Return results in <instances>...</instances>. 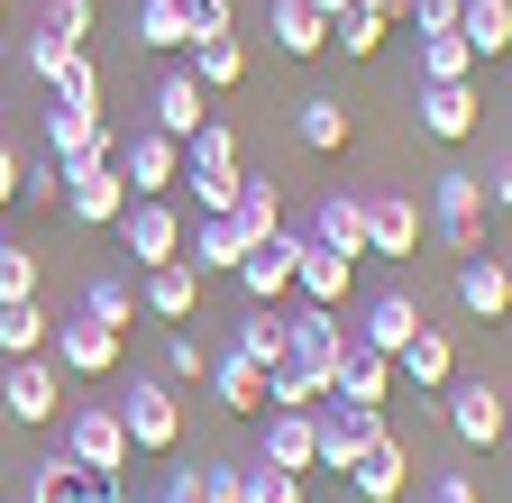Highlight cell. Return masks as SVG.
I'll return each mask as SVG.
<instances>
[{"label":"cell","mask_w":512,"mask_h":503,"mask_svg":"<svg viewBox=\"0 0 512 503\" xmlns=\"http://www.w3.org/2000/svg\"><path fill=\"white\" fill-rule=\"evenodd\" d=\"M266 467H284V476H311L320 458H311V412H266Z\"/></svg>","instance_id":"cell-32"},{"label":"cell","mask_w":512,"mask_h":503,"mask_svg":"<svg viewBox=\"0 0 512 503\" xmlns=\"http://www.w3.org/2000/svg\"><path fill=\"white\" fill-rule=\"evenodd\" d=\"M293 257H302V229L256 238L247 257H238V293H247V302H284V293H293Z\"/></svg>","instance_id":"cell-14"},{"label":"cell","mask_w":512,"mask_h":503,"mask_svg":"<svg viewBox=\"0 0 512 503\" xmlns=\"http://www.w3.org/2000/svg\"><path fill=\"white\" fill-rule=\"evenodd\" d=\"M64 55H74V46H64V37H37V28H28V74H37V83H46L55 65H64Z\"/></svg>","instance_id":"cell-51"},{"label":"cell","mask_w":512,"mask_h":503,"mask_svg":"<svg viewBox=\"0 0 512 503\" xmlns=\"http://www.w3.org/2000/svg\"><path fill=\"white\" fill-rule=\"evenodd\" d=\"M46 92H55L64 110H101V92H110V83H101V65H92V55L74 46V55H64V65L46 74Z\"/></svg>","instance_id":"cell-36"},{"label":"cell","mask_w":512,"mask_h":503,"mask_svg":"<svg viewBox=\"0 0 512 503\" xmlns=\"http://www.w3.org/2000/svg\"><path fill=\"white\" fill-rule=\"evenodd\" d=\"M119 430H128V449H138V458H174L183 403H174L165 375H128V385H119Z\"/></svg>","instance_id":"cell-1"},{"label":"cell","mask_w":512,"mask_h":503,"mask_svg":"<svg viewBox=\"0 0 512 503\" xmlns=\"http://www.w3.org/2000/svg\"><path fill=\"white\" fill-rule=\"evenodd\" d=\"M64 211H74L83 229H110V220L128 211V183H119V165H110V156L64 165Z\"/></svg>","instance_id":"cell-8"},{"label":"cell","mask_w":512,"mask_h":503,"mask_svg":"<svg viewBox=\"0 0 512 503\" xmlns=\"http://www.w3.org/2000/svg\"><path fill=\"white\" fill-rule=\"evenodd\" d=\"M412 110H421V129H430L439 147H467V138H476V119H485L476 83H421V92H412Z\"/></svg>","instance_id":"cell-13"},{"label":"cell","mask_w":512,"mask_h":503,"mask_svg":"<svg viewBox=\"0 0 512 503\" xmlns=\"http://www.w3.org/2000/svg\"><path fill=\"white\" fill-rule=\"evenodd\" d=\"M156 375H165V385H202V375H211V348L192 339V321L165 330V366H156Z\"/></svg>","instance_id":"cell-41"},{"label":"cell","mask_w":512,"mask_h":503,"mask_svg":"<svg viewBox=\"0 0 512 503\" xmlns=\"http://www.w3.org/2000/svg\"><path fill=\"white\" fill-rule=\"evenodd\" d=\"M202 385L220 394V412H238V421H266V366H256V357H211V375H202Z\"/></svg>","instance_id":"cell-20"},{"label":"cell","mask_w":512,"mask_h":503,"mask_svg":"<svg viewBox=\"0 0 512 503\" xmlns=\"http://www.w3.org/2000/svg\"><path fill=\"white\" fill-rule=\"evenodd\" d=\"M348 10H375L384 28H403V19H412V0H348Z\"/></svg>","instance_id":"cell-56"},{"label":"cell","mask_w":512,"mask_h":503,"mask_svg":"<svg viewBox=\"0 0 512 503\" xmlns=\"http://www.w3.org/2000/svg\"><path fill=\"white\" fill-rule=\"evenodd\" d=\"M183 247H192V266H202V275H238V257H247L256 238H247L229 211H202V220L183 229Z\"/></svg>","instance_id":"cell-22"},{"label":"cell","mask_w":512,"mask_h":503,"mask_svg":"<svg viewBox=\"0 0 512 503\" xmlns=\"http://www.w3.org/2000/svg\"><path fill=\"white\" fill-rule=\"evenodd\" d=\"M238 357H256V366H275V357H284V311H275V302H247V321H238Z\"/></svg>","instance_id":"cell-40"},{"label":"cell","mask_w":512,"mask_h":503,"mask_svg":"<svg viewBox=\"0 0 512 503\" xmlns=\"http://www.w3.org/2000/svg\"><path fill=\"white\" fill-rule=\"evenodd\" d=\"M247 503H302V476H284V467L256 458V467H247Z\"/></svg>","instance_id":"cell-46"},{"label":"cell","mask_w":512,"mask_h":503,"mask_svg":"<svg viewBox=\"0 0 512 503\" xmlns=\"http://www.w3.org/2000/svg\"><path fill=\"white\" fill-rule=\"evenodd\" d=\"M320 403H330V385H320L302 357H275L266 366V412H320Z\"/></svg>","instance_id":"cell-30"},{"label":"cell","mask_w":512,"mask_h":503,"mask_svg":"<svg viewBox=\"0 0 512 503\" xmlns=\"http://www.w3.org/2000/svg\"><path fill=\"white\" fill-rule=\"evenodd\" d=\"M311 238L330 247V257H366V193H330L311 211Z\"/></svg>","instance_id":"cell-27"},{"label":"cell","mask_w":512,"mask_h":503,"mask_svg":"<svg viewBox=\"0 0 512 503\" xmlns=\"http://www.w3.org/2000/svg\"><path fill=\"white\" fill-rule=\"evenodd\" d=\"M348 339L357 330H339V311H320V302H302V311H284V357H302L320 385H330V366L348 357Z\"/></svg>","instance_id":"cell-11"},{"label":"cell","mask_w":512,"mask_h":503,"mask_svg":"<svg viewBox=\"0 0 512 503\" xmlns=\"http://www.w3.org/2000/svg\"><path fill=\"white\" fill-rule=\"evenodd\" d=\"M64 503H128V485H119V476H74V494H64Z\"/></svg>","instance_id":"cell-52"},{"label":"cell","mask_w":512,"mask_h":503,"mask_svg":"<svg viewBox=\"0 0 512 503\" xmlns=\"http://www.w3.org/2000/svg\"><path fill=\"white\" fill-rule=\"evenodd\" d=\"M0 412L28 421V430L64 421V366L55 357H10V366H0Z\"/></svg>","instance_id":"cell-6"},{"label":"cell","mask_w":512,"mask_h":503,"mask_svg":"<svg viewBox=\"0 0 512 503\" xmlns=\"http://www.w3.org/2000/svg\"><path fill=\"white\" fill-rule=\"evenodd\" d=\"M74 476H83L74 458H64V449H46V458L28 467V503H64V494H74Z\"/></svg>","instance_id":"cell-45"},{"label":"cell","mask_w":512,"mask_h":503,"mask_svg":"<svg viewBox=\"0 0 512 503\" xmlns=\"http://www.w3.org/2000/svg\"><path fill=\"white\" fill-rule=\"evenodd\" d=\"M430 220H439V238L458 247V257H476V247H485V174L439 165L430 174Z\"/></svg>","instance_id":"cell-4"},{"label":"cell","mask_w":512,"mask_h":503,"mask_svg":"<svg viewBox=\"0 0 512 503\" xmlns=\"http://www.w3.org/2000/svg\"><path fill=\"white\" fill-rule=\"evenodd\" d=\"M394 375H412V394H448V385H458V348H448V330H412V348L394 357Z\"/></svg>","instance_id":"cell-24"},{"label":"cell","mask_w":512,"mask_h":503,"mask_svg":"<svg viewBox=\"0 0 512 503\" xmlns=\"http://www.w3.org/2000/svg\"><path fill=\"white\" fill-rule=\"evenodd\" d=\"M0 28H10V0H0Z\"/></svg>","instance_id":"cell-58"},{"label":"cell","mask_w":512,"mask_h":503,"mask_svg":"<svg viewBox=\"0 0 512 503\" xmlns=\"http://www.w3.org/2000/svg\"><path fill=\"white\" fill-rule=\"evenodd\" d=\"M183 55H192V83H202V92H229V83L247 74V46H238V37H192Z\"/></svg>","instance_id":"cell-34"},{"label":"cell","mask_w":512,"mask_h":503,"mask_svg":"<svg viewBox=\"0 0 512 503\" xmlns=\"http://www.w3.org/2000/svg\"><path fill=\"white\" fill-rule=\"evenodd\" d=\"M348 129H357V119H348V101H330V92H311V101L293 110V138H302L311 156H339V147H348Z\"/></svg>","instance_id":"cell-29"},{"label":"cell","mask_w":512,"mask_h":503,"mask_svg":"<svg viewBox=\"0 0 512 503\" xmlns=\"http://www.w3.org/2000/svg\"><path fill=\"white\" fill-rule=\"evenodd\" d=\"M19 202H64V165H55V156H28V174H19Z\"/></svg>","instance_id":"cell-47"},{"label":"cell","mask_w":512,"mask_h":503,"mask_svg":"<svg viewBox=\"0 0 512 503\" xmlns=\"http://www.w3.org/2000/svg\"><path fill=\"white\" fill-rule=\"evenodd\" d=\"M92 10H101V0H37V37L83 46V37H92Z\"/></svg>","instance_id":"cell-44"},{"label":"cell","mask_w":512,"mask_h":503,"mask_svg":"<svg viewBox=\"0 0 512 503\" xmlns=\"http://www.w3.org/2000/svg\"><path fill=\"white\" fill-rule=\"evenodd\" d=\"M394 394V357H375L366 339H348V357L330 366V403H384Z\"/></svg>","instance_id":"cell-23"},{"label":"cell","mask_w":512,"mask_h":503,"mask_svg":"<svg viewBox=\"0 0 512 503\" xmlns=\"http://www.w3.org/2000/svg\"><path fill=\"white\" fill-rule=\"evenodd\" d=\"M202 119H211V92L192 83V74H165V83H156V110H147V129H165V138L183 147L192 129H202Z\"/></svg>","instance_id":"cell-26"},{"label":"cell","mask_w":512,"mask_h":503,"mask_svg":"<svg viewBox=\"0 0 512 503\" xmlns=\"http://www.w3.org/2000/svg\"><path fill=\"white\" fill-rule=\"evenodd\" d=\"M458 302H467V321H512V257H458Z\"/></svg>","instance_id":"cell-17"},{"label":"cell","mask_w":512,"mask_h":503,"mask_svg":"<svg viewBox=\"0 0 512 503\" xmlns=\"http://www.w3.org/2000/svg\"><path fill=\"white\" fill-rule=\"evenodd\" d=\"M238 138L220 129V119H202V129L183 138V183H192V211H229L238 202Z\"/></svg>","instance_id":"cell-2"},{"label":"cell","mask_w":512,"mask_h":503,"mask_svg":"<svg viewBox=\"0 0 512 503\" xmlns=\"http://www.w3.org/2000/svg\"><path fill=\"white\" fill-rule=\"evenodd\" d=\"M348 284H357V257H330L311 229H302V257H293V293L302 302H320V311H339L348 302Z\"/></svg>","instance_id":"cell-18"},{"label":"cell","mask_w":512,"mask_h":503,"mask_svg":"<svg viewBox=\"0 0 512 503\" xmlns=\"http://www.w3.org/2000/svg\"><path fill=\"white\" fill-rule=\"evenodd\" d=\"M83 321H110V330H128V321H138V293H128L119 275H92V284H83Z\"/></svg>","instance_id":"cell-43"},{"label":"cell","mask_w":512,"mask_h":503,"mask_svg":"<svg viewBox=\"0 0 512 503\" xmlns=\"http://www.w3.org/2000/svg\"><path fill=\"white\" fill-rule=\"evenodd\" d=\"M421 83H476V55H467L458 28H448V37H421Z\"/></svg>","instance_id":"cell-39"},{"label":"cell","mask_w":512,"mask_h":503,"mask_svg":"<svg viewBox=\"0 0 512 503\" xmlns=\"http://www.w3.org/2000/svg\"><path fill=\"white\" fill-rule=\"evenodd\" d=\"M266 28H275L284 55H320V46H330V19H320L311 0H266Z\"/></svg>","instance_id":"cell-31"},{"label":"cell","mask_w":512,"mask_h":503,"mask_svg":"<svg viewBox=\"0 0 512 503\" xmlns=\"http://www.w3.org/2000/svg\"><path fill=\"white\" fill-rule=\"evenodd\" d=\"M138 311H156L165 330H174V321H192V311H202V266H192V257H174V266H147V293H138Z\"/></svg>","instance_id":"cell-19"},{"label":"cell","mask_w":512,"mask_h":503,"mask_svg":"<svg viewBox=\"0 0 512 503\" xmlns=\"http://www.w3.org/2000/svg\"><path fill=\"white\" fill-rule=\"evenodd\" d=\"M64 458L83 476H128V430H119V403H64Z\"/></svg>","instance_id":"cell-3"},{"label":"cell","mask_w":512,"mask_h":503,"mask_svg":"<svg viewBox=\"0 0 512 503\" xmlns=\"http://www.w3.org/2000/svg\"><path fill=\"white\" fill-rule=\"evenodd\" d=\"M348 485H357V503H403V494H412V449H403L394 430L366 439V458L348 467Z\"/></svg>","instance_id":"cell-15"},{"label":"cell","mask_w":512,"mask_h":503,"mask_svg":"<svg viewBox=\"0 0 512 503\" xmlns=\"http://www.w3.org/2000/svg\"><path fill=\"white\" fill-rule=\"evenodd\" d=\"M485 211H512V156H503V165L485 174Z\"/></svg>","instance_id":"cell-54"},{"label":"cell","mask_w":512,"mask_h":503,"mask_svg":"<svg viewBox=\"0 0 512 503\" xmlns=\"http://www.w3.org/2000/svg\"><path fill=\"white\" fill-rule=\"evenodd\" d=\"M138 46H156V55H183V46H192L183 0H138Z\"/></svg>","instance_id":"cell-37"},{"label":"cell","mask_w":512,"mask_h":503,"mask_svg":"<svg viewBox=\"0 0 512 503\" xmlns=\"http://www.w3.org/2000/svg\"><path fill=\"white\" fill-rule=\"evenodd\" d=\"M384 37H394V28H384L375 10H339V19H330V46L348 55V65H366V55H375Z\"/></svg>","instance_id":"cell-42"},{"label":"cell","mask_w":512,"mask_h":503,"mask_svg":"<svg viewBox=\"0 0 512 503\" xmlns=\"http://www.w3.org/2000/svg\"><path fill=\"white\" fill-rule=\"evenodd\" d=\"M202 476V503H247V467H192Z\"/></svg>","instance_id":"cell-48"},{"label":"cell","mask_w":512,"mask_h":503,"mask_svg":"<svg viewBox=\"0 0 512 503\" xmlns=\"http://www.w3.org/2000/svg\"><path fill=\"white\" fill-rule=\"evenodd\" d=\"M119 339L128 330H110V321H55V339H46V357L64 366V375H119Z\"/></svg>","instance_id":"cell-10"},{"label":"cell","mask_w":512,"mask_h":503,"mask_svg":"<svg viewBox=\"0 0 512 503\" xmlns=\"http://www.w3.org/2000/svg\"><path fill=\"white\" fill-rule=\"evenodd\" d=\"M183 19H192V37H229V28H238L229 0H183Z\"/></svg>","instance_id":"cell-49"},{"label":"cell","mask_w":512,"mask_h":503,"mask_svg":"<svg viewBox=\"0 0 512 503\" xmlns=\"http://www.w3.org/2000/svg\"><path fill=\"white\" fill-rule=\"evenodd\" d=\"M19 174H28V156H19L10 138H0V211H10V202H19Z\"/></svg>","instance_id":"cell-53"},{"label":"cell","mask_w":512,"mask_h":503,"mask_svg":"<svg viewBox=\"0 0 512 503\" xmlns=\"http://www.w3.org/2000/svg\"><path fill=\"white\" fill-rule=\"evenodd\" d=\"M503 439H512V421H503Z\"/></svg>","instance_id":"cell-59"},{"label":"cell","mask_w":512,"mask_h":503,"mask_svg":"<svg viewBox=\"0 0 512 503\" xmlns=\"http://www.w3.org/2000/svg\"><path fill=\"white\" fill-rule=\"evenodd\" d=\"M46 156L55 165H83V156H110L119 165V129H110V110H46Z\"/></svg>","instance_id":"cell-12"},{"label":"cell","mask_w":512,"mask_h":503,"mask_svg":"<svg viewBox=\"0 0 512 503\" xmlns=\"http://www.w3.org/2000/svg\"><path fill=\"white\" fill-rule=\"evenodd\" d=\"M229 220H238L247 238H275V229H284V193H275V174H238V202H229Z\"/></svg>","instance_id":"cell-33"},{"label":"cell","mask_w":512,"mask_h":503,"mask_svg":"<svg viewBox=\"0 0 512 503\" xmlns=\"http://www.w3.org/2000/svg\"><path fill=\"white\" fill-rule=\"evenodd\" d=\"M119 183H128V202H174V183H183V147H174L165 129L119 138Z\"/></svg>","instance_id":"cell-7"},{"label":"cell","mask_w":512,"mask_h":503,"mask_svg":"<svg viewBox=\"0 0 512 503\" xmlns=\"http://www.w3.org/2000/svg\"><path fill=\"white\" fill-rule=\"evenodd\" d=\"M46 293V257L19 238H0V302H37Z\"/></svg>","instance_id":"cell-38"},{"label":"cell","mask_w":512,"mask_h":503,"mask_svg":"<svg viewBox=\"0 0 512 503\" xmlns=\"http://www.w3.org/2000/svg\"><path fill=\"white\" fill-rule=\"evenodd\" d=\"M412 330H421V302H412V293H375V302H366V321H357V339H366L375 357H403Z\"/></svg>","instance_id":"cell-25"},{"label":"cell","mask_w":512,"mask_h":503,"mask_svg":"<svg viewBox=\"0 0 512 503\" xmlns=\"http://www.w3.org/2000/svg\"><path fill=\"white\" fill-rule=\"evenodd\" d=\"M458 28V0H412V37H448Z\"/></svg>","instance_id":"cell-50"},{"label":"cell","mask_w":512,"mask_h":503,"mask_svg":"<svg viewBox=\"0 0 512 503\" xmlns=\"http://www.w3.org/2000/svg\"><path fill=\"white\" fill-rule=\"evenodd\" d=\"M430 503H485V494H476V476H439V485H430Z\"/></svg>","instance_id":"cell-55"},{"label":"cell","mask_w":512,"mask_h":503,"mask_svg":"<svg viewBox=\"0 0 512 503\" xmlns=\"http://www.w3.org/2000/svg\"><path fill=\"white\" fill-rule=\"evenodd\" d=\"M110 229H119V247H128L138 266H174V257H183V211H174V202H128Z\"/></svg>","instance_id":"cell-9"},{"label":"cell","mask_w":512,"mask_h":503,"mask_svg":"<svg viewBox=\"0 0 512 503\" xmlns=\"http://www.w3.org/2000/svg\"><path fill=\"white\" fill-rule=\"evenodd\" d=\"M311 10H320V19H339V10H348V0H311Z\"/></svg>","instance_id":"cell-57"},{"label":"cell","mask_w":512,"mask_h":503,"mask_svg":"<svg viewBox=\"0 0 512 503\" xmlns=\"http://www.w3.org/2000/svg\"><path fill=\"white\" fill-rule=\"evenodd\" d=\"M458 37L476 65H494V55H512V0H458Z\"/></svg>","instance_id":"cell-28"},{"label":"cell","mask_w":512,"mask_h":503,"mask_svg":"<svg viewBox=\"0 0 512 503\" xmlns=\"http://www.w3.org/2000/svg\"><path fill=\"white\" fill-rule=\"evenodd\" d=\"M421 247V211L403 193H366V257H412Z\"/></svg>","instance_id":"cell-21"},{"label":"cell","mask_w":512,"mask_h":503,"mask_svg":"<svg viewBox=\"0 0 512 503\" xmlns=\"http://www.w3.org/2000/svg\"><path fill=\"white\" fill-rule=\"evenodd\" d=\"M430 403H448V430H458L467 449H494L503 421H512V403H503L494 385H448V394H430Z\"/></svg>","instance_id":"cell-16"},{"label":"cell","mask_w":512,"mask_h":503,"mask_svg":"<svg viewBox=\"0 0 512 503\" xmlns=\"http://www.w3.org/2000/svg\"><path fill=\"white\" fill-rule=\"evenodd\" d=\"M366 439H384V403H320L311 412V458L330 476H348L366 458Z\"/></svg>","instance_id":"cell-5"},{"label":"cell","mask_w":512,"mask_h":503,"mask_svg":"<svg viewBox=\"0 0 512 503\" xmlns=\"http://www.w3.org/2000/svg\"><path fill=\"white\" fill-rule=\"evenodd\" d=\"M55 321H46V302H0V357H46Z\"/></svg>","instance_id":"cell-35"}]
</instances>
